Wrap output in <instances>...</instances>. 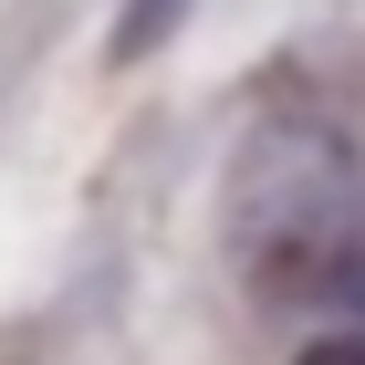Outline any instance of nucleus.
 <instances>
[{"mask_svg":"<svg viewBox=\"0 0 365 365\" xmlns=\"http://www.w3.org/2000/svg\"><path fill=\"white\" fill-rule=\"evenodd\" d=\"M292 365H365V334H324V344H303Z\"/></svg>","mask_w":365,"mask_h":365,"instance_id":"7ed1b4c3","label":"nucleus"},{"mask_svg":"<svg viewBox=\"0 0 365 365\" xmlns=\"http://www.w3.org/2000/svg\"><path fill=\"white\" fill-rule=\"evenodd\" d=\"M178 11H188V0H136V11H125V21H115V63H136L146 42H157V31L178 21Z\"/></svg>","mask_w":365,"mask_h":365,"instance_id":"f03ea898","label":"nucleus"},{"mask_svg":"<svg viewBox=\"0 0 365 365\" xmlns=\"http://www.w3.org/2000/svg\"><path fill=\"white\" fill-rule=\"evenodd\" d=\"M230 251L261 303H365V146L324 115H272L230 157Z\"/></svg>","mask_w":365,"mask_h":365,"instance_id":"f257e3e1","label":"nucleus"}]
</instances>
